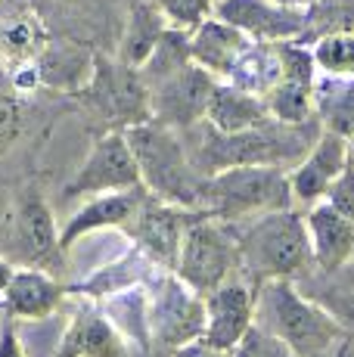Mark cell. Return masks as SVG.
<instances>
[{"label":"cell","mask_w":354,"mask_h":357,"mask_svg":"<svg viewBox=\"0 0 354 357\" xmlns=\"http://www.w3.org/2000/svg\"><path fill=\"white\" fill-rule=\"evenodd\" d=\"M255 324L270 329L295 357H326L345 329L320 301L305 298L292 280H261L255 292Z\"/></svg>","instance_id":"6da1fadb"},{"label":"cell","mask_w":354,"mask_h":357,"mask_svg":"<svg viewBox=\"0 0 354 357\" xmlns=\"http://www.w3.org/2000/svg\"><path fill=\"white\" fill-rule=\"evenodd\" d=\"M314 264L305 215L280 208L240 230V271L249 280H295Z\"/></svg>","instance_id":"7a4b0ae2"},{"label":"cell","mask_w":354,"mask_h":357,"mask_svg":"<svg viewBox=\"0 0 354 357\" xmlns=\"http://www.w3.org/2000/svg\"><path fill=\"white\" fill-rule=\"evenodd\" d=\"M125 137L131 143L134 159H137L140 183L149 196L180 205V208H196L199 205L202 177L190 162L180 130L146 119L140 125L125 128Z\"/></svg>","instance_id":"3957f363"},{"label":"cell","mask_w":354,"mask_h":357,"mask_svg":"<svg viewBox=\"0 0 354 357\" xmlns=\"http://www.w3.org/2000/svg\"><path fill=\"white\" fill-rule=\"evenodd\" d=\"M289 168L280 165H233L202 177L196 211L221 221H243L249 215L292 208Z\"/></svg>","instance_id":"277c9868"},{"label":"cell","mask_w":354,"mask_h":357,"mask_svg":"<svg viewBox=\"0 0 354 357\" xmlns=\"http://www.w3.org/2000/svg\"><path fill=\"white\" fill-rule=\"evenodd\" d=\"M174 273L199 295H208L224 280L240 273V230H236V221L208 218L193 208L187 230H183Z\"/></svg>","instance_id":"5b68a950"},{"label":"cell","mask_w":354,"mask_h":357,"mask_svg":"<svg viewBox=\"0 0 354 357\" xmlns=\"http://www.w3.org/2000/svg\"><path fill=\"white\" fill-rule=\"evenodd\" d=\"M78 97L115 130L153 119L149 115V87L140 68L125 66L118 56L93 53V72L87 84L78 91Z\"/></svg>","instance_id":"8992f818"},{"label":"cell","mask_w":354,"mask_h":357,"mask_svg":"<svg viewBox=\"0 0 354 357\" xmlns=\"http://www.w3.org/2000/svg\"><path fill=\"white\" fill-rule=\"evenodd\" d=\"M0 255L22 267H56L53 261L63 255L59 230L53 208L38 190H25L16 199L13 211H6L3 230H0Z\"/></svg>","instance_id":"52a82bcc"},{"label":"cell","mask_w":354,"mask_h":357,"mask_svg":"<svg viewBox=\"0 0 354 357\" xmlns=\"http://www.w3.org/2000/svg\"><path fill=\"white\" fill-rule=\"evenodd\" d=\"M131 187H143L137 159L131 153V143H128L125 130L109 128L106 134L97 137V143L91 146L78 174L66 183L63 196L87 199L100 193H115V190H131Z\"/></svg>","instance_id":"ba28073f"},{"label":"cell","mask_w":354,"mask_h":357,"mask_svg":"<svg viewBox=\"0 0 354 357\" xmlns=\"http://www.w3.org/2000/svg\"><path fill=\"white\" fill-rule=\"evenodd\" d=\"M217 78L202 66L190 63L180 72L168 75L165 81L149 87V115L153 121L174 130H190L206 119L208 97H212Z\"/></svg>","instance_id":"9c48e42d"},{"label":"cell","mask_w":354,"mask_h":357,"mask_svg":"<svg viewBox=\"0 0 354 357\" xmlns=\"http://www.w3.org/2000/svg\"><path fill=\"white\" fill-rule=\"evenodd\" d=\"M146 324L155 339L168 348L196 342L206 333V298L190 289L177 273H171L168 280H162L159 292L149 305Z\"/></svg>","instance_id":"30bf717a"},{"label":"cell","mask_w":354,"mask_h":357,"mask_svg":"<svg viewBox=\"0 0 354 357\" xmlns=\"http://www.w3.org/2000/svg\"><path fill=\"white\" fill-rule=\"evenodd\" d=\"M255 292L258 283L252 286L246 277L233 273L217 289L202 295L206 298V333H202V342H208L217 351L227 354L233 351L236 342L255 324Z\"/></svg>","instance_id":"8fae6325"},{"label":"cell","mask_w":354,"mask_h":357,"mask_svg":"<svg viewBox=\"0 0 354 357\" xmlns=\"http://www.w3.org/2000/svg\"><path fill=\"white\" fill-rule=\"evenodd\" d=\"M190 215H193V208H180V205L162 202V199L146 193L140 208L134 211V218L125 224V230L131 233V239L137 243L143 255H149L155 264L174 271Z\"/></svg>","instance_id":"7c38bea8"},{"label":"cell","mask_w":354,"mask_h":357,"mask_svg":"<svg viewBox=\"0 0 354 357\" xmlns=\"http://www.w3.org/2000/svg\"><path fill=\"white\" fill-rule=\"evenodd\" d=\"M212 16L236 25L252 40L264 44L298 40L305 31V10L283 6L277 0H215Z\"/></svg>","instance_id":"4fadbf2b"},{"label":"cell","mask_w":354,"mask_h":357,"mask_svg":"<svg viewBox=\"0 0 354 357\" xmlns=\"http://www.w3.org/2000/svg\"><path fill=\"white\" fill-rule=\"evenodd\" d=\"M348 165V140L332 130H320L317 143L305 153V159L289 171L292 183V199L302 205H314L326 196V190L332 187L342 168Z\"/></svg>","instance_id":"5bb4252c"},{"label":"cell","mask_w":354,"mask_h":357,"mask_svg":"<svg viewBox=\"0 0 354 357\" xmlns=\"http://www.w3.org/2000/svg\"><path fill=\"white\" fill-rule=\"evenodd\" d=\"M146 199L143 187L131 190H115V193H100V196H87V202L66 221V227L59 230V245L63 252H69L78 239H84L93 230H106V227H125L134 218V211L140 208V202Z\"/></svg>","instance_id":"9a60e30c"},{"label":"cell","mask_w":354,"mask_h":357,"mask_svg":"<svg viewBox=\"0 0 354 357\" xmlns=\"http://www.w3.org/2000/svg\"><path fill=\"white\" fill-rule=\"evenodd\" d=\"M305 227H308L311 252H314V264L320 271L336 273L354 258V221L336 211L326 199L308 205Z\"/></svg>","instance_id":"2e32d148"},{"label":"cell","mask_w":354,"mask_h":357,"mask_svg":"<svg viewBox=\"0 0 354 357\" xmlns=\"http://www.w3.org/2000/svg\"><path fill=\"white\" fill-rule=\"evenodd\" d=\"M47 40L50 31L31 0H13L10 13H0V66L13 72L31 66Z\"/></svg>","instance_id":"e0dca14e"},{"label":"cell","mask_w":354,"mask_h":357,"mask_svg":"<svg viewBox=\"0 0 354 357\" xmlns=\"http://www.w3.org/2000/svg\"><path fill=\"white\" fill-rule=\"evenodd\" d=\"M252 38L243 34L236 25L224 22L217 16H208L190 31V53L193 63L202 66L206 72H212L217 81H227L233 66L240 63V56L249 50Z\"/></svg>","instance_id":"ac0fdd59"},{"label":"cell","mask_w":354,"mask_h":357,"mask_svg":"<svg viewBox=\"0 0 354 357\" xmlns=\"http://www.w3.org/2000/svg\"><path fill=\"white\" fill-rule=\"evenodd\" d=\"M31 66H35L40 87L63 91V93H78L93 72V53L72 38H59V40L50 38L47 47L40 50V56Z\"/></svg>","instance_id":"d6986e66"},{"label":"cell","mask_w":354,"mask_h":357,"mask_svg":"<svg viewBox=\"0 0 354 357\" xmlns=\"http://www.w3.org/2000/svg\"><path fill=\"white\" fill-rule=\"evenodd\" d=\"M66 298V286H59L40 267H16L10 286L3 289V311L13 320H44Z\"/></svg>","instance_id":"ffe728a7"},{"label":"cell","mask_w":354,"mask_h":357,"mask_svg":"<svg viewBox=\"0 0 354 357\" xmlns=\"http://www.w3.org/2000/svg\"><path fill=\"white\" fill-rule=\"evenodd\" d=\"M128 345L118 326L93 307H81L72 317L53 357H125Z\"/></svg>","instance_id":"44dd1931"},{"label":"cell","mask_w":354,"mask_h":357,"mask_svg":"<svg viewBox=\"0 0 354 357\" xmlns=\"http://www.w3.org/2000/svg\"><path fill=\"white\" fill-rule=\"evenodd\" d=\"M270 119L268 102L258 93H249L230 81H217L212 97H208L206 121L221 134H240V130L258 128Z\"/></svg>","instance_id":"7402d4cb"},{"label":"cell","mask_w":354,"mask_h":357,"mask_svg":"<svg viewBox=\"0 0 354 357\" xmlns=\"http://www.w3.org/2000/svg\"><path fill=\"white\" fill-rule=\"evenodd\" d=\"M168 25H171L168 16L153 3V0H134L131 10H128L125 29H121L115 56H118L125 66L140 68L149 59V53L155 50V44H159V38L165 34Z\"/></svg>","instance_id":"603a6c76"},{"label":"cell","mask_w":354,"mask_h":357,"mask_svg":"<svg viewBox=\"0 0 354 357\" xmlns=\"http://www.w3.org/2000/svg\"><path fill=\"white\" fill-rule=\"evenodd\" d=\"M314 102L320 125L348 140L354 134V75L348 78L323 75L314 84Z\"/></svg>","instance_id":"cb8c5ba5"},{"label":"cell","mask_w":354,"mask_h":357,"mask_svg":"<svg viewBox=\"0 0 354 357\" xmlns=\"http://www.w3.org/2000/svg\"><path fill=\"white\" fill-rule=\"evenodd\" d=\"M280 78H283V63H280V53H277V44L252 40L249 50L240 56V63L233 66L227 81L249 93L264 97Z\"/></svg>","instance_id":"d4e9b609"},{"label":"cell","mask_w":354,"mask_h":357,"mask_svg":"<svg viewBox=\"0 0 354 357\" xmlns=\"http://www.w3.org/2000/svg\"><path fill=\"white\" fill-rule=\"evenodd\" d=\"M270 119L283 121V125H305V121L317 119V102H314V84L295 78H280L268 93H264Z\"/></svg>","instance_id":"484cf974"},{"label":"cell","mask_w":354,"mask_h":357,"mask_svg":"<svg viewBox=\"0 0 354 357\" xmlns=\"http://www.w3.org/2000/svg\"><path fill=\"white\" fill-rule=\"evenodd\" d=\"M193 63V53H190V31L187 29H177V25H168L165 34L159 38L155 50L149 53V59L140 66V75L146 81V87L159 84L165 81L168 75L180 72L183 66Z\"/></svg>","instance_id":"4316f807"},{"label":"cell","mask_w":354,"mask_h":357,"mask_svg":"<svg viewBox=\"0 0 354 357\" xmlns=\"http://www.w3.org/2000/svg\"><path fill=\"white\" fill-rule=\"evenodd\" d=\"M326 34H354V0H314L305 10L302 44H314Z\"/></svg>","instance_id":"83f0119b"},{"label":"cell","mask_w":354,"mask_h":357,"mask_svg":"<svg viewBox=\"0 0 354 357\" xmlns=\"http://www.w3.org/2000/svg\"><path fill=\"white\" fill-rule=\"evenodd\" d=\"M311 50H314L317 72L332 78L354 75V34H326L311 44Z\"/></svg>","instance_id":"f1b7e54d"},{"label":"cell","mask_w":354,"mask_h":357,"mask_svg":"<svg viewBox=\"0 0 354 357\" xmlns=\"http://www.w3.org/2000/svg\"><path fill=\"white\" fill-rule=\"evenodd\" d=\"M143 264H155V261L149 255H143V252L137 249L134 255H128V258L115 261V264H109L106 271H100L97 277H91L87 283L75 286V292H91V295L118 292V289H125V286H131L134 280H137V273H140Z\"/></svg>","instance_id":"f546056e"},{"label":"cell","mask_w":354,"mask_h":357,"mask_svg":"<svg viewBox=\"0 0 354 357\" xmlns=\"http://www.w3.org/2000/svg\"><path fill=\"white\" fill-rule=\"evenodd\" d=\"M230 357H295V351H292L286 342L277 339L270 329L252 324L249 333L236 342V348L230 351Z\"/></svg>","instance_id":"4dcf8cb0"},{"label":"cell","mask_w":354,"mask_h":357,"mask_svg":"<svg viewBox=\"0 0 354 357\" xmlns=\"http://www.w3.org/2000/svg\"><path fill=\"white\" fill-rule=\"evenodd\" d=\"M162 13L168 16V22L177 25V29L193 31L202 19L212 16L215 0H153Z\"/></svg>","instance_id":"1f68e13d"},{"label":"cell","mask_w":354,"mask_h":357,"mask_svg":"<svg viewBox=\"0 0 354 357\" xmlns=\"http://www.w3.org/2000/svg\"><path fill=\"white\" fill-rule=\"evenodd\" d=\"M25 109L16 91H0V155L16 143V137L22 134Z\"/></svg>","instance_id":"d6a6232c"},{"label":"cell","mask_w":354,"mask_h":357,"mask_svg":"<svg viewBox=\"0 0 354 357\" xmlns=\"http://www.w3.org/2000/svg\"><path fill=\"white\" fill-rule=\"evenodd\" d=\"M326 202L332 205L336 211H342L348 221H354V165L348 162L342 168V174L332 181V187L326 190Z\"/></svg>","instance_id":"836d02e7"},{"label":"cell","mask_w":354,"mask_h":357,"mask_svg":"<svg viewBox=\"0 0 354 357\" xmlns=\"http://www.w3.org/2000/svg\"><path fill=\"white\" fill-rule=\"evenodd\" d=\"M317 301L332 314V320H336L339 326L354 333V289L336 292V295H323V298H317Z\"/></svg>","instance_id":"e575fe53"},{"label":"cell","mask_w":354,"mask_h":357,"mask_svg":"<svg viewBox=\"0 0 354 357\" xmlns=\"http://www.w3.org/2000/svg\"><path fill=\"white\" fill-rule=\"evenodd\" d=\"M0 357H25L16 333V320L10 314H3V320H0Z\"/></svg>","instance_id":"d590c367"},{"label":"cell","mask_w":354,"mask_h":357,"mask_svg":"<svg viewBox=\"0 0 354 357\" xmlns=\"http://www.w3.org/2000/svg\"><path fill=\"white\" fill-rule=\"evenodd\" d=\"M171 357H230L227 351H217V348H212L208 342L196 339V342H187V345L174 348Z\"/></svg>","instance_id":"8d00e7d4"},{"label":"cell","mask_w":354,"mask_h":357,"mask_svg":"<svg viewBox=\"0 0 354 357\" xmlns=\"http://www.w3.org/2000/svg\"><path fill=\"white\" fill-rule=\"evenodd\" d=\"M13 273H16V264H13V261H6L3 255H0V295H3V289L10 286Z\"/></svg>","instance_id":"74e56055"},{"label":"cell","mask_w":354,"mask_h":357,"mask_svg":"<svg viewBox=\"0 0 354 357\" xmlns=\"http://www.w3.org/2000/svg\"><path fill=\"white\" fill-rule=\"evenodd\" d=\"M277 3H283V6H298V10H308L314 0H277Z\"/></svg>","instance_id":"f35d334b"},{"label":"cell","mask_w":354,"mask_h":357,"mask_svg":"<svg viewBox=\"0 0 354 357\" xmlns=\"http://www.w3.org/2000/svg\"><path fill=\"white\" fill-rule=\"evenodd\" d=\"M348 162L354 165V134L348 137Z\"/></svg>","instance_id":"ab89813d"},{"label":"cell","mask_w":354,"mask_h":357,"mask_svg":"<svg viewBox=\"0 0 354 357\" xmlns=\"http://www.w3.org/2000/svg\"><path fill=\"white\" fill-rule=\"evenodd\" d=\"M0 320H3V317H0Z\"/></svg>","instance_id":"60d3db41"}]
</instances>
